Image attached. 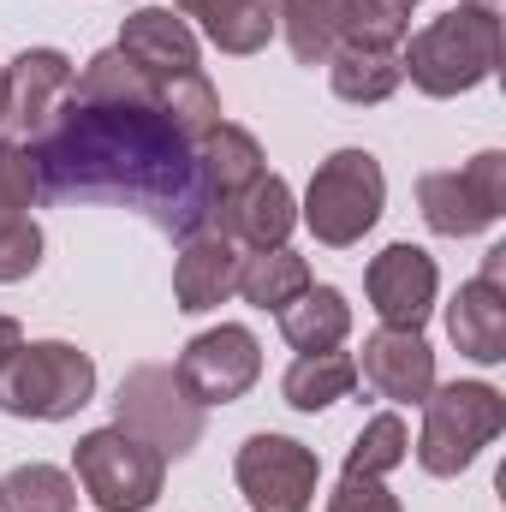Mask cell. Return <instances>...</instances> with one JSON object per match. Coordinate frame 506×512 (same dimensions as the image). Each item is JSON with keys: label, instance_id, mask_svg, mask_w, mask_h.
<instances>
[{"label": "cell", "instance_id": "obj_29", "mask_svg": "<svg viewBox=\"0 0 506 512\" xmlns=\"http://www.w3.org/2000/svg\"><path fill=\"white\" fill-rule=\"evenodd\" d=\"M405 453H411L405 423H399L393 411H381V417H370V423L358 429V441H352V453H346V471H352V477H387V471L405 465Z\"/></svg>", "mask_w": 506, "mask_h": 512}, {"label": "cell", "instance_id": "obj_28", "mask_svg": "<svg viewBox=\"0 0 506 512\" xmlns=\"http://www.w3.org/2000/svg\"><path fill=\"white\" fill-rule=\"evenodd\" d=\"M161 114L173 120V131L185 143H197V137H209V131L221 126V96H215V84L203 72H185V78L161 84Z\"/></svg>", "mask_w": 506, "mask_h": 512}, {"label": "cell", "instance_id": "obj_33", "mask_svg": "<svg viewBox=\"0 0 506 512\" xmlns=\"http://www.w3.org/2000/svg\"><path fill=\"white\" fill-rule=\"evenodd\" d=\"M18 346H24V328H18L12 316H0V370L12 364V352H18Z\"/></svg>", "mask_w": 506, "mask_h": 512}, {"label": "cell", "instance_id": "obj_25", "mask_svg": "<svg viewBox=\"0 0 506 512\" xmlns=\"http://www.w3.org/2000/svg\"><path fill=\"white\" fill-rule=\"evenodd\" d=\"M78 102H131V108H161V84L149 72H137L120 48H102L78 78H72Z\"/></svg>", "mask_w": 506, "mask_h": 512}, {"label": "cell", "instance_id": "obj_4", "mask_svg": "<svg viewBox=\"0 0 506 512\" xmlns=\"http://www.w3.org/2000/svg\"><path fill=\"white\" fill-rule=\"evenodd\" d=\"M506 429V393L489 382H447L423 399L417 465L429 477H459L495 435Z\"/></svg>", "mask_w": 506, "mask_h": 512}, {"label": "cell", "instance_id": "obj_9", "mask_svg": "<svg viewBox=\"0 0 506 512\" xmlns=\"http://www.w3.org/2000/svg\"><path fill=\"white\" fill-rule=\"evenodd\" d=\"M233 477H239V495L251 501V512H310L322 465L292 435H251L239 447Z\"/></svg>", "mask_w": 506, "mask_h": 512}, {"label": "cell", "instance_id": "obj_5", "mask_svg": "<svg viewBox=\"0 0 506 512\" xmlns=\"http://www.w3.org/2000/svg\"><path fill=\"white\" fill-rule=\"evenodd\" d=\"M90 399H96V364H90V352H78L66 340L18 346L12 364L0 370V411L6 417L60 423V417H78Z\"/></svg>", "mask_w": 506, "mask_h": 512}, {"label": "cell", "instance_id": "obj_18", "mask_svg": "<svg viewBox=\"0 0 506 512\" xmlns=\"http://www.w3.org/2000/svg\"><path fill=\"white\" fill-rule=\"evenodd\" d=\"M191 155H197V173H203V191H209L215 209L233 203L256 173H262V143L245 126H233V120H221L209 137H197Z\"/></svg>", "mask_w": 506, "mask_h": 512}, {"label": "cell", "instance_id": "obj_26", "mask_svg": "<svg viewBox=\"0 0 506 512\" xmlns=\"http://www.w3.org/2000/svg\"><path fill=\"white\" fill-rule=\"evenodd\" d=\"M0 512H78V483L60 465H12L0 477Z\"/></svg>", "mask_w": 506, "mask_h": 512}, {"label": "cell", "instance_id": "obj_32", "mask_svg": "<svg viewBox=\"0 0 506 512\" xmlns=\"http://www.w3.org/2000/svg\"><path fill=\"white\" fill-rule=\"evenodd\" d=\"M328 512H399V501L381 489V477H340V489H334V501Z\"/></svg>", "mask_w": 506, "mask_h": 512}, {"label": "cell", "instance_id": "obj_7", "mask_svg": "<svg viewBox=\"0 0 506 512\" xmlns=\"http://www.w3.org/2000/svg\"><path fill=\"white\" fill-rule=\"evenodd\" d=\"M72 465H78V483L84 495L102 512H143L161 501V471L167 459L155 447H143L126 429H90L78 447H72Z\"/></svg>", "mask_w": 506, "mask_h": 512}, {"label": "cell", "instance_id": "obj_11", "mask_svg": "<svg viewBox=\"0 0 506 512\" xmlns=\"http://www.w3.org/2000/svg\"><path fill=\"white\" fill-rule=\"evenodd\" d=\"M364 286H370V304H376L381 328H411V334H423V322H429V310H435L441 274H435V256L429 251H417V245H387V251L370 262Z\"/></svg>", "mask_w": 506, "mask_h": 512}, {"label": "cell", "instance_id": "obj_13", "mask_svg": "<svg viewBox=\"0 0 506 512\" xmlns=\"http://www.w3.org/2000/svg\"><path fill=\"white\" fill-rule=\"evenodd\" d=\"M114 48L126 54L137 72H149L155 84L185 78V72H203V66H197L203 48H197L191 24H185L173 6H137L126 24H120V42H114Z\"/></svg>", "mask_w": 506, "mask_h": 512}, {"label": "cell", "instance_id": "obj_22", "mask_svg": "<svg viewBox=\"0 0 506 512\" xmlns=\"http://www.w3.org/2000/svg\"><path fill=\"white\" fill-rule=\"evenodd\" d=\"M274 6V30L286 36L298 66H328V54L340 48V0H268Z\"/></svg>", "mask_w": 506, "mask_h": 512}, {"label": "cell", "instance_id": "obj_20", "mask_svg": "<svg viewBox=\"0 0 506 512\" xmlns=\"http://www.w3.org/2000/svg\"><path fill=\"white\" fill-rule=\"evenodd\" d=\"M179 18H197L221 54H262L274 36L268 0H179Z\"/></svg>", "mask_w": 506, "mask_h": 512}, {"label": "cell", "instance_id": "obj_16", "mask_svg": "<svg viewBox=\"0 0 506 512\" xmlns=\"http://www.w3.org/2000/svg\"><path fill=\"white\" fill-rule=\"evenodd\" d=\"M209 227H221L233 245L274 251V245H286V239H292V227H298V197H292V185H286L280 173H256L233 203H221V209H215V221H209Z\"/></svg>", "mask_w": 506, "mask_h": 512}, {"label": "cell", "instance_id": "obj_27", "mask_svg": "<svg viewBox=\"0 0 506 512\" xmlns=\"http://www.w3.org/2000/svg\"><path fill=\"white\" fill-rule=\"evenodd\" d=\"M411 36V0H340V48H399Z\"/></svg>", "mask_w": 506, "mask_h": 512}, {"label": "cell", "instance_id": "obj_3", "mask_svg": "<svg viewBox=\"0 0 506 512\" xmlns=\"http://www.w3.org/2000/svg\"><path fill=\"white\" fill-rule=\"evenodd\" d=\"M381 203H387V179H381L376 155L370 149H334L310 173V191H304L298 221L316 233V245L346 251V245H358L381 221Z\"/></svg>", "mask_w": 506, "mask_h": 512}, {"label": "cell", "instance_id": "obj_1", "mask_svg": "<svg viewBox=\"0 0 506 512\" xmlns=\"http://www.w3.org/2000/svg\"><path fill=\"white\" fill-rule=\"evenodd\" d=\"M24 149L36 161L42 197L137 209L161 233H179V239H191L197 227L215 221L197 155L161 108L66 96L54 108V120L42 126V137H30Z\"/></svg>", "mask_w": 506, "mask_h": 512}, {"label": "cell", "instance_id": "obj_23", "mask_svg": "<svg viewBox=\"0 0 506 512\" xmlns=\"http://www.w3.org/2000/svg\"><path fill=\"white\" fill-rule=\"evenodd\" d=\"M352 387H358V364L334 346V352H298V364L286 370L280 393H286L292 411H310V417H316V411L340 405Z\"/></svg>", "mask_w": 506, "mask_h": 512}, {"label": "cell", "instance_id": "obj_24", "mask_svg": "<svg viewBox=\"0 0 506 512\" xmlns=\"http://www.w3.org/2000/svg\"><path fill=\"white\" fill-rule=\"evenodd\" d=\"M304 286H310V262L298 251H286V245L251 251L239 262V292H245V304H256V310H286Z\"/></svg>", "mask_w": 506, "mask_h": 512}, {"label": "cell", "instance_id": "obj_17", "mask_svg": "<svg viewBox=\"0 0 506 512\" xmlns=\"http://www.w3.org/2000/svg\"><path fill=\"white\" fill-rule=\"evenodd\" d=\"M447 334L465 358L477 364H501L506 358V286L501 280H465L459 298L447 304Z\"/></svg>", "mask_w": 506, "mask_h": 512}, {"label": "cell", "instance_id": "obj_19", "mask_svg": "<svg viewBox=\"0 0 506 512\" xmlns=\"http://www.w3.org/2000/svg\"><path fill=\"white\" fill-rule=\"evenodd\" d=\"M280 316V334L292 352H334L346 334H352V304L340 286H304Z\"/></svg>", "mask_w": 506, "mask_h": 512}, {"label": "cell", "instance_id": "obj_12", "mask_svg": "<svg viewBox=\"0 0 506 512\" xmlns=\"http://www.w3.org/2000/svg\"><path fill=\"white\" fill-rule=\"evenodd\" d=\"M72 60L60 48H24L6 66V126L18 131V143L42 137V126L54 120V108L72 96Z\"/></svg>", "mask_w": 506, "mask_h": 512}, {"label": "cell", "instance_id": "obj_34", "mask_svg": "<svg viewBox=\"0 0 506 512\" xmlns=\"http://www.w3.org/2000/svg\"><path fill=\"white\" fill-rule=\"evenodd\" d=\"M0 126H6V66H0Z\"/></svg>", "mask_w": 506, "mask_h": 512}, {"label": "cell", "instance_id": "obj_21", "mask_svg": "<svg viewBox=\"0 0 506 512\" xmlns=\"http://www.w3.org/2000/svg\"><path fill=\"white\" fill-rule=\"evenodd\" d=\"M328 84L340 102L352 108H376L387 102L399 84H405V66H399V48H334L328 54Z\"/></svg>", "mask_w": 506, "mask_h": 512}, {"label": "cell", "instance_id": "obj_6", "mask_svg": "<svg viewBox=\"0 0 506 512\" xmlns=\"http://www.w3.org/2000/svg\"><path fill=\"white\" fill-rule=\"evenodd\" d=\"M114 429L137 435L161 459H185L203 441V405L185 393V382L167 364H137L114 393Z\"/></svg>", "mask_w": 506, "mask_h": 512}, {"label": "cell", "instance_id": "obj_8", "mask_svg": "<svg viewBox=\"0 0 506 512\" xmlns=\"http://www.w3.org/2000/svg\"><path fill=\"white\" fill-rule=\"evenodd\" d=\"M417 209H423L429 233H441V239H471V233L495 227L506 215V155L483 149L459 173H423Z\"/></svg>", "mask_w": 506, "mask_h": 512}, {"label": "cell", "instance_id": "obj_31", "mask_svg": "<svg viewBox=\"0 0 506 512\" xmlns=\"http://www.w3.org/2000/svg\"><path fill=\"white\" fill-rule=\"evenodd\" d=\"M36 268H42V227L30 215H18V221L0 227V286L30 280Z\"/></svg>", "mask_w": 506, "mask_h": 512}, {"label": "cell", "instance_id": "obj_10", "mask_svg": "<svg viewBox=\"0 0 506 512\" xmlns=\"http://www.w3.org/2000/svg\"><path fill=\"white\" fill-rule=\"evenodd\" d=\"M173 376L185 382V393H191L203 411H209V405H233V399H245L256 387V376H262V346H256L251 328L221 322V328L197 334V340L179 352Z\"/></svg>", "mask_w": 506, "mask_h": 512}, {"label": "cell", "instance_id": "obj_14", "mask_svg": "<svg viewBox=\"0 0 506 512\" xmlns=\"http://www.w3.org/2000/svg\"><path fill=\"white\" fill-rule=\"evenodd\" d=\"M239 262H245V251L221 227H197L179 245V262H173V298H179V310L203 316V310L227 304L239 292Z\"/></svg>", "mask_w": 506, "mask_h": 512}, {"label": "cell", "instance_id": "obj_2", "mask_svg": "<svg viewBox=\"0 0 506 512\" xmlns=\"http://www.w3.org/2000/svg\"><path fill=\"white\" fill-rule=\"evenodd\" d=\"M399 66L435 102L465 96V90L489 84L495 66H501V18L483 12V6H453V12H441L435 24H423L411 36V48L399 54Z\"/></svg>", "mask_w": 506, "mask_h": 512}, {"label": "cell", "instance_id": "obj_30", "mask_svg": "<svg viewBox=\"0 0 506 512\" xmlns=\"http://www.w3.org/2000/svg\"><path fill=\"white\" fill-rule=\"evenodd\" d=\"M36 197H42V191H36V161H30V149H24V143H0V227L18 221Z\"/></svg>", "mask_w": 506, "mask_h": 512}, {"label": "cell", "instance_id": "obj_15", "mask_svg": "<svg viewBox=\"0 0 506 512\" xmlns=\"http://www.w3.org/2000/svg\"><path fill=\"white\" fill-rule=\"evenodd\" d=\"M358 376L376 387L381 399H393V405H423L429 387H435V352H429V340L411 334V328H376V334L364 340Z\"/></svg>", "mask_w": 506, "mask_h": 512}, {"label": "cell", "instance_id": "obj_35", "mask_svg": "<svg viewBox=\"0 0 506 512\" xmlns=\"http://www.w3.org/2000/svg\"><path fill=\"white\" fill-rule=\"evenodd\" d=\"M465 6H483V12H501V0H465Z\"/></svg>", "mask_w": 506, "mask_h": 512}]
</instances>
